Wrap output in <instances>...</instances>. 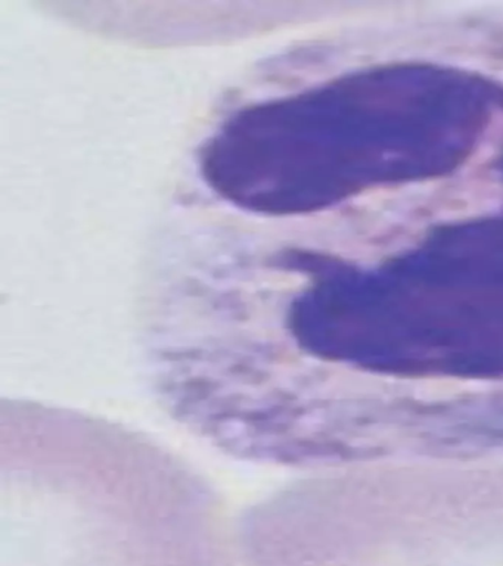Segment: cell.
Instances as JSON below:
<instances>
[{
  "label": "cell",
  "instance_id": "cell-1",
  "mask_svg": "<svg viewBox=\"0 0 503 566\" xmlns=\"http://www.w3.org/2000/svg\"><path fill=\"white\" fill-rule=\"evenodd\" d=\"M0 447V566H238L222 500L153 438L3 400Z\"/></svg>",
  "mask_w": 503,
  "mask_h": 566
},
{
  "label": "cell",
  "instance_id": "cell-2",
  "mask_svg": "<svg viewBox=\"0 0 503 566\" xmlns=\"http://www.w3.org/2000/svg\"><path fill=\"white\" fill-rule=\"evenodd\" d=\"M293 566H503V530H366L334 520L304 539Z\"/></svg>",
  "mask_w": 503,
  "mask_h": 566
}]
</instances>
